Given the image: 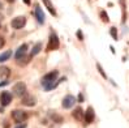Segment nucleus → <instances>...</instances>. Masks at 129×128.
<instances>
[{
  "label": "nucleus",
  "mask_w": 129,
  "mask_h": 128,
  "mask_svg": "<svg viewBox=\"0 0 129 128\" xmlns=\"http://www.w3.org/2000/svg\"><path fill=\"white\" fill-rule=\"evenodd\" d=\"M7 2H8V3H13V2H14V0H7Z\"/></svg>",
  "instance_id": "obj_27"
},
{
  "label": "nucleus",
  "mask_w": 129,
  "mask_h": 128,
  "mask_svg": "<svg viewBox=\"0 0 129 128\" xmlns=\"http://www.w3.org/2000/svg\"><path fill=\"white\" fill-rule=\"evenodd\" d=\"M4 128H9V123H4Z\"/></svg>",
  "instance_id": "obj_25"
},
{
  "label": "nucleus",
  "mask_w": 129,
  "mask_h": 128,
  "mask_svg": "<svg viewBox=\"0 0 129 128\" xmlns=\"http://www.w3.org/2000/svg\"><path fill=\"white\" fill-rule=\"evenodd\" d=\"M42 2L44 3V5L47 7L48 12L52 14V16H56V11H55V8H54V7H52V3L50 2V0H42Z\"/></svg>",
  "instance_id": "obj_15"
},
{
  "label": "nucleus",
  "mask_w": 129,
  "mask_h": 128,
  "mask_svg": "<svg viewBox=\"0 0 129 128\" xmlns=\"http://www.w3.org/2000/svg\"><path fill=\"white\" fill-rule=\"evenodd\" d=\"M11 56H12V51H11V50H8V51L3 52V54H0V63L7 62L8 59H11Z\"/></svg>",
  "instance_id": "obj_16"
},
{
  "label": "nucleus",
  "mask_w": 129,
  "mask_h": 128,
  "mask_svg": "<svg viewBox=\"0 0 129 128\" xmlns=\"http://www.w3.org/2000/svg\"><path fill=\"white\" fill-rule=\"evenodd\" d=\"M26 51H27V44L24 43V44H21V46L18 47V50L16 51V59H21L22 56H25L26 55Z\"/></svg>",
  "instance_id": "obj_11"
},
{
  "label": "nucleus",
  "mask_w": 129,
  "mask_h": 128,
  "mask_svg": "<svg viewBox=\"0 0 129 128\" xmlns=\"http://www.w3.org/2000/svg\"><path fill=\"white\" fill-rule=\"evenodd\" d=\"M57 76H59V72H57V71H52V72L46 73V74H44V76L42 77L41 82H42V85L46 88L47 92H48V90H52L54 88H56L63 80L65 81V77L57 80Z\"/></svg>",
  "instance_id": "obj_1"
},
{
  "label": "nucleus",
  "mask_w": 129,
  "mask_h": 128,
  "mask_svg": "<svg viewBox=\"0 0 129 128\" xmlns=\"http://www.w3.org/2000/svg\"><path fill=\"white\" fill-rule=\"evenodd\" d=\"M72 115L74 119H77V120H82L83 119V115H85V111H83L81 107H77L73 112H72Z\"/></svg>",
  "instance_id": "obj_12"
},
{
  "label": "nucleus",
  "mask_w": 129,
  "mask_h": 128,
  "mask_svg": "<svg viewBox=\"0 0 129 128\" xmlns=\"http://www.w3.org/2000/svg\"><path fill=\"white\" fill-rule=\"evenodd\" d=\"M11 102H12V94L8 92H3L2 95H0V103H2V106H8Z\"/></svg>",
  "instance_id": "obj_9"
},
{
  "label": "nucleus",
  "mask_w": 129,
  "mask_h": 128,
  "mask_svg": "<svg viewBox=\"0 0 129 128\" xmlns=\"http://www.w3.org/2000/svg\"><path fill=\"white\" fill-rule=\"evenodd\" d=\"M59 48V38L56 33H51L50 39H48V44H47V51H52V50H57Z\"/></svg>",
  "instance_id": "obj_4"
},
{
  "label": "nucleus",
  "mask_w": 129,
  "mask_h": 128,
  "mask_svg": "<svg viewBox=\"0 0 129 128\" xmlns=\"http://www.w3.org/2000/svg\"><path fill=\"white\" fill-rule=\"evenodd\" d=\"M101 18H102V21H103V22H108V21H110L108 14L106 13V11H101Z\"/></svg>",
  "instance_id": "obj_20"
},
{
  "label": "nucleus",
  "mask_w": 129,
  "mask_h": 128,
  "mask_svg": "<svg viewBox=\"0 0 129 128\" xmlns=\"http://www.w3.org/2000/svg\"><path fill=\"white\" fill-rule=\"evenodd\" d=\"M50 116H51V119L54 120L55 123H59V124H60V123L64 122V118H63L61 115H59V114H55V112H54V114H51Z\"/></svg>",
  "instance_id": "obj_17"
},
{
  "label": "nucleus",
  "mask_w": 129,
  "mask_h": 128,
  "mask_svg": "<svg viewBox=\"0 0 129 128\" xmlns=\"http://www.w3.org/2000/svg\"><path fill=\"white\" fill-rule=\"evenodd\" d=\"M78 102H83V95H82V93L78 94Z\"/></svg>",
  "instance_id": "obj_23"
},
{
  "label": "nucleus",
  "mask_w": 129,
  "mask_h": 128,
  "mask_svg": "<svg viewBox=\"0 0 129 128\" xmlns=\"http://www.w3.org/2000/svg\"><path fill=\"white\" fill-rule=\"evenodd\" d=\"M77 37H78L80 41H83V35H82V32H81V30H78V32H77Z\"/></svg>",
  "instance_id": "obj_22"
},
{
  "label": "nucleus",
  "mask_w": 129,
  "mask_h": 128,
  "mask_svg": "<svg viewBox=\"0 0 129 128\" xmlns=\"http://www.w3.org/2000/svg\"><path fill=\"white\" fill-rule=\"evenodd\" d=\"M96 68H98V72H99V73L102 74V77H103V79H107V74H106V72L103 71L102 65H101L99 63H96Z\"/></svg>",
  "instance_id": "obj_19"
},
{
  "label": "nucleus",
  "mask_w": 129,
  "mask_h": 128,
  "mask_svg": "<svg viewBox=\"0 0 129 128\" xmlns=\"http://www.w3.org/2000/svg\"><path fill=\"white\" fill-rule=\"evenodd\" d=\"M25 3H26V4H29V3H30V0H25Z\"/></svg>",
  "instance_id": "obj_28"
},
{
  "label": "nucleus",
  "mask_w": 129,
  "mask_h": 128,
  "mask_svg": "<svg viewBox=\"0 0 129 128\" xmlns=\"http://www.w3.org/2000/svg\"><path fill=\"white\" fill-rule=\"evenodd\" d=\"M34 13H35V17H37L38 22H39V24H43V22H44V13H43V11H42V8L39 5H35Z\"/></svg>",
  "instance_id": "obj_10"
},
{
  "label": "nucleus",
  "mask_w": 129,
  "mask_h": 128,
  "mask_svg": "<svg viewBox=\"0 0 129 128\" xmlns=\"http://www.w3.org/2000/svg\"><path fill=\"white\" fill-rule=\"evenodd\" d=\"M83 118H85V122L87 124H91L94 122V119H95V112H94V109L91 106H89L87 110L85 111V115H83Z\"/></svg>",
  "instance_id": "obj_7"
},
{
  "label": "nucleus",
  "mask_w": 129,
  "mask_h": 128,
  "mask_svg": "<svg viewBox=\"0 0 129 128\" xmlns=\"http://www.w3.org/2000/svg\"><path fill=\"white\" fill-rule=\"evenodd\" d=\"M0 9H3V4H2V2H0Z\"/></svg>",
  "instance_id": "obj_26"
},
{
  "label": "nucleus",
  "mask_w": 129,
  "mask_h": 128,
  "mask_svg": "<svg viewBox=\"0 0 129 128\" xmlns=\"http://www.w3.org/2000/svg\"><path fill=\"white\" fill-rule=\"evenodd\" d=\"M16 128H26V124H25V123H22V124H20V125L16 127Z\"/></svg>",
  "instance_id": "obj_24"
},
{
  "label": "nucleus",
  "mask_w": 129,
  "mask_h": 128,
  "mask_svg": "<svg viewBox=\"0 0 129 128\" xmlns=\"http://www.w3.org/2000/svg\"><path fill=\"white\" fill-rule=\"evenodd\" d=\"M13 94L16 95V97H21L22 95H25L26 94V84L25 82H22V81H20V82H17V84H14L13 85Z\"/></svg>",
  "instance_id": "obj_3"
},
{
  "label": "nucleus",
  "mask_w": 129,
  "mask_h": 128,
  "mask_svg": "<svg viewBox=\"0 0 129 128\" xmlns=\"http://www.w3.org/2000/svg\"><path fill=\"white\" fill-rule=\"evenodd\" d=\"M3 20V16H0V21H2Z\"/></svg>",
  "instance_id": "obj_29"
},
{
  "label": "nucleus",
  "mask_w": 129,
  "mask_h": 128,
  "mask_svg": "<svg viewBox=\"0 0 129 128\" xmlns=\"http://www.w3.org/2000/svg\"><path fill=\"white\" fill-rule=\"evenodd\" d=\"M9 74H11V69L8 68V67H4V65L0 67V77L7 80L9 77Z\"/></svg>",
  "instance_id": "obj_13"
},
{
  "label": "nucleus",
  "mask_w": 129,
  "mask_h": 128,
  "mask_svg": "<svg viewBox=\"0 0 129 128\" xmlns=\"http://www.w3.org/2000/svg\"><path fill=\"white\" fill-rule=\"evenodd\" d=\"M21 102L24 106H27V107H31V106H35V103H37V99H35V97L34 95H30V94H25V95H22L21 97Z\"/></svg>",
  "instance_id": "obj_6"
},
{
  "label": "nucleus",
  "mask_w": 129,
  "mask_h": 128,
  "mask_svg": "<svg viewBox=\"0 0 129 128\" xmlns=\"http://www.w3.org/2000/svg\"><path fill=\"white\" fill-rule=\"evenodd\" d=\"M110 34H111V37H112V38L115 39V41L119 39V38H117V29H116L115 26H112V28L110 29Z\"/></svg>",
  "instance_id": "obj_18"
},
{
  "label": "nucleus",
  "mask_w": 129,
  "mask_h": 128,
  "mask_svg": "<svg viewBox=\"0 0 129 128\" xmlns=\"http://www.w3.org/2000/svg\"><path fill=\"white\" fill-rule=\"evenodd\" d=\"M25 24H26V18H25L24 16H18V17H16V18H13L12 22H11L12 28L16 29V30L22 29V28L25 26Z\"/></svg>",
  "instance_id": "obj_5"
},
{
  "label": "nucleus",
  "mask_w": 129,
  "mask_h": 128,
  "mask_svg": "<svg viewBox=\"0 0 129 128\" xmlns=\"http://www.w3.org/2000/svg\"><path fill=\"white\" fill-rule=\"evenodd\" d=\"M42 47H43V44H42L41 42L35 43L34 47H33V50H31V52H30V58H33V56H35L37 54H39L41 50H42Z\"/></svg>",
  "instance_id": "obj_14"
},
{
  "label": "nucleus",
  "mask_w": 129,
  "mask_h": 128,
  "mask_svg": "<svg viewBox=\"0 0 129 128\" xmlns=\"http://www.w3.org/2000/svg\"><path fill=\"white\" fill-rule=\"evenodd\" d=\"M74 102H76V98L73 95H65L63 102H61V106L64 109H71V107L74 106Z\"/></svg>",
  "instance_id": "obj_8"
},
{
  "label": "nucleus",
  "mask_w": 129,
  "mask_h": 128,
  "mask_svg": "<svg viewBox=\"0 0 129 128\" xmlns=\"http://www.w3.org/2000/svg\"><path fill=\"white\" fill-rule=\"evenodd\" d=\"M12 119L14 120L16 123H22V122H25V120L27 119V114H26V111L24 110H13L12 111Z\"/></svg>",
  "instance_id": "obj_2"
},
{
  "label": "nucleus",
  "mask_w": 129,
  "mask_h": 128,
  "mask_svg": "<svg viewBox=\"0 0 129 128\" xmlns=\"http://www.w3.org/2000/svg\"><path fill=\"white\" fill-rule=\"evenodd\" d=\"M4 44H5V39L3 38L2 35H0V50H2V48L4 47Z\"/></svg>",
  "instance_id": "obj_21"
}]
</instances>
